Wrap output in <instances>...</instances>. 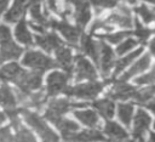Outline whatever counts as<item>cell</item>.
I'll use <instances>...</instances> for the list:
<instances>
[{"label": "cell", "instance_id": "cell-1", "mask_svg": "<svg viewBox=\"0 0 155 142\" xmlns=\"http://www.w3.org/2000/svg\"><path fill=\"white\" fill-rule=\"evenodd\" d=\"M19 113H22L25 123L42 138V142H58L59 138L57 134L53 132V130L44 121V119L39 114L28 109H21Z\"/></svg>", "mask_w": 155, "mask_h": 142}, {"label": "cell", "instance_id": "cell-2", "mask_svg": "<svg viewBox=\"0 0 155 142\" xmlns=\"http://www.w3.org/2000/svg\"><path fill=\"white\" fill-rule=\"evenodd\" d=\"M22 47L13 41L10 28L0 24V63L18 58L22 55Z\"/></svg>", "mask_w": 155, "mask_h": 142}, {"label": "cell", "instance_id": "cell-3", "mask_svg": "<svg viewBox=\"0 0 155 142\" xmlns=\"http://www.w3.org/2000/svg\"><path fill=\"white\" fill-rule=\"evenodd\" d=\"M22 63L25 67L33 68L36 72H45V70H50L53 68H57L58 64L56 61H53L52 58H50L48 56L44 55L40 51H35V50H30L27 51L24 53V57L22 58Z\"/></svg>", "mask_w": 155, "mask_h": 142}, {"label": "cell", "instance_id": "cell-4", "mask_svg": "<svg viewBox=\"0 0 155 142\" xmlns=\"http://www.w3.org/2000/svg\"><path fill=\"white\" fill-rule=\"evenodd\" d=\"M86 106L87 103H73L67 98H54L48 102L47 108L45 110V118L48 119L50 121H53L54 119L63 117V114L67 113L73 107L82 108Z\"/></svg>", "mask_w": 155, "mask_h": 142}, {"label": "cell", "instance_id": "cell-5", "mask_svg": "<svg viewBox=\"0 0 155 142\" xmlns=\"http://www.w3.org/2000/svg\"><path fill=\"white\" fill-rule=\"evenodd\" d=\"M105 86V83H87V84H78L73 87H68L65 90L67 96L76 97L81 100H92L94 98Z\"/></svg>", "mask_w": 155, "mask_h": 142}, {"label": "cell", "instance_id": "cell-6", "mask_svg": "<svg viewBox=\"0 0 155 142\" xmlns=\"http://www.w3.org/2000/svg\"><path fill=\"white\" fill-rule=\"evenodd\" d=\"M41 83H42V75L40 72H36V70L25 72L24 70L15 84L18 91H21L22 93L29 95L39 90L41 87Z\"/></svg>", "mask_w": 155, "mask_h": 142}, {"label": "cell", "instance_id": "cell-7", "mask_svg": "<svg viewBox=\"0 0 155 142\" xmlns=\"http://www.w3.org/2000/svg\"><path fill=\"white\" fill-rule=\"evenodd\" d=\"M69 74L62 72H53L46 79V92L47 96H56L61 92H65L68 89Z\"/></svg>", "mask_w": 155, "mask_h": 142}, {"label": "cell", "instance_id": "cell-8", "mask_svg": "<svg viewBox=\"0 0 155 142\" xmlns=\"http://www.w3.org/2000/svg\"><path fill=\"white\" fill-rule=\"evenodd\" d=\"M65 4L74 7V19L76 27L82 29L91 19V10L87 0H65Z\"/></svg>", "mask_w": 155, "mask_h": 142}, {"label": "cell", "instance_id": "cell-9", "mask_svg": "<svg viewBox=\"0 0 155 142\" xmlns=\"http://www.w3.org/2000/svg\"><path fill=\"white\" fill-rule=\"evenodd\" d=\"M48 24H51L52 28L57 29L63 36L64 39L70 42L71 45H76L78 41L80 40V36H81V29L79 27H75V25H71L69 24L67 21H50Z\"/></svg>", "mask_w": 155, "mask_h": 142}, {"label": "cell", "instance_id": "cell-10", "mask_svg": "<svg viewBox=\"0 0 155 142\" xmlns=\"http://www.w3.org/2000/svg\"><path fill=\"white\" fill-rule=\"evenodd\" d=\"M75 79L76 81L81 80H94L97 78V70L92 66V63L84 56L78 55L75 57Z\"/></svg>", "mask_w": 155, "mask_h": 142}, {"label": "cell", "instance_id": "cell-11", "mask_svg": "<svg viewBox=\"0 0 155 142\" xmlns=\"http://www.w3.org/2000/svg\"><path fill=\"white\" fill-rule=\"evenodd\" d=\"M18 113H19V110H16V109L11 110V112H6V114L11 119L12 127L15 129V132H16L15 142H36L33 132L21 124V120L18 118Z\"/></svg>", "mask_w": 155, "mask_h": 142}, {"label": "cell", "instance_id": "cell-12", "mask_svg": "<svg viewBox=\"0 0 155 142\" xmlns=\"http://www.w3.org/2000/svg\"><path fill=\"white\" fill-rule=\"evenodd\" d=\"M104 22L107 24H109L110 27L117 25V27H121V28H130L132 25L131 12L126 6L120 5L116 11L108 15V17L104 19Z\"/></svg>", "mask_w": 155, "mask_h": 142}, {"label": "cell", "instance_id": "cell-13", "mask_svg": "<svg viewBox=\"0 0 155 142\" xmlns=\"http://www.w3.org/2000/svg\"><path fill=\"white\" fill-rule=\"evenodd\" d=\"M98 64H99L101 70H102L104 76H107L111 72V68L115 66L114 51L104 41H99V61H98Z\"/></svg>", "mask_w": 155, "mask_h": 142}, {"label": "cell", "instance_id": "cell-14", "mask_svg": "<svg viewBox=\"0 0 155 142\" xmlns=\"http://www.w3.org/2000/svg\"><path fill=\"white\" fill-rule=\"evenodd\" d=\"M151 123V118L150 115L143 110V109H138L134 117V124H133V137L136 140H138L139 142H144V134L147 132V130L149 129Z\"/></svg>", "mask_w": 155, "mask_h": 142}, {"label": "cell", "instance_id": "cell-15", "mask_svg": "<svg viewBox=\"0 0 155 142\" xmlns=\"http://www.w3.org/2000/svg\"><path fill=\"white\" fill-rule=\"evenodd\" d=\"M34 40H35L36 45H39L46 52L56 51L58 47L64 45L58 35H56L54 33H47V32H45L42 34H36L34 36Z\"/></svg>", "mask_w": 155, "mask_h": 142}, {"label": "cell", "instance_id": "cell-16", "mask_svg": "<svg viewBox=\"0 0 155 142\" xmlns=\"http://www.w3.org/2000/svg\"><path fill=\"white\" fill-rule=\"evenodd\" d=\"M136 89L128 84H126L125 81H119L116 84H114V86L109 90V92L107 93L108 98L113 100H128V98H133L136 95Z\"/></svg>", "mask_w": 155, "mask_h": 142}, {"label": "cell", "instance_id": "cell-17", "mask_svg": "<svg viewBox=\"0 0 155 142\" xmlns=\"http://www.w3.org/2000/svg\"><path fill=\"white\" fill-rule=\"evenodd\" d=\"M80 49L85 55H88L94 63L98 64L99 61V41L93 40L90 35L81 34L80 36Z\"/></svg>", "mask_w": 155, "mask_h": 142}, {"label": "cell", "instance_id": "cell-18", "mask_svg": "<svg viewBox=\"0 0 155 142\" xmlns=\"http://www.w3.org/2000/svg\"><path fill=\"white\" fill-rule=\"evenodd\" d=\"M151 63V57H150V53H145L143 57H140V59H138L136 63H133L131 66V68L125 72L121 78H120V81H126L128 79H131L132 76H134L136 74H140L142 72H144L145 69L149 68Z\"/></svg>", "mask_w": 155, "mask_h": 142}, {"label": "cell", "instance_id": "cell-19", "mask_svg": "<svg viewBox=\"0 0 155 142\" xmlns=\"http://www.w3.org/2000/svg\"><path fill=\"white\" fill-rule=\"evenodd\" d=\"M16 104H17V98L12 89L7 84H2L0 86V106L6 112H11L16 109Z\"/></svg>", "mask_w": 155, "mask_h": 142}, {"label": "cell", "instance_id": "cell-20", "mask_svg": "<svg viewBox=\"0 0 155 142\" xmlns=\"http://www.w3.org/2000/svg\"><path fill=\"white\" fill-rule=\"evenodd\" d=\"M56 62L58 64V67H62L68 74L71 73L73 69V55L69 47L62 45L61 47H58L56 50Z\"/></svg>", "mask_w": 155, "mask_h": 142}, {"label": "cell", "instance_id": "cell-21", "mask_svg": "<svg viewBox=\"0 0 155 142\" xmlns=\"http://www.w3.org/2000/svg\"><path fill=\"white\" fill-rule=\"evenodd\" d=\"M99 141H104V136L102 132L97 130H84L80 132H75L67 140V142H99Z\"/></svg>", "mask_w": 155, "mask_h": 142}, {"label": "cell", "instance_id": "cell-22", "mask_svg": "<svg viewBox=\"0 0 155 142\" xmlns=\"http://www.w3.org/2000/svg\"><path fill=\"white\" fill-rule=\"evenodd\" d=\"M52 123H53V124L57 126V129L62 132V136H63V138H64L65 141H67L71 135H74L75 132H78L79 129H80V126H79L76 123H74L73 120H69V119H67V118H63V117H59V118L54 119Z\"/></svg>", "mask_w": 155, "mask_h": 142}, {"label": "cell", "instance_id": "cell-23", "mask_svg": "<svg viewBox=\"0 0 155 142\" xmlns=\"http://www.w3.org/2000/svg\"><path fill=\"white\" fill-rule=\"evenodd\" d=\"M24 70L22 69V67L16 63V62H11L8 64H5L0 68V79H2L4 81H12L16 83L17 79L21 76V74Z\"/></svg>", "mask_w": 155, "mask_h": 142}, {"label": "cell", "instance_id": "cell-24", "mask_svg": "<svg viewBox=\"0 0 155 142\" xmlns=\"http://www.w3.org/2000/svg\"><path fill=\"white\" fill-rule=\"evenodd\" d=\"M25 5H27V0H15L10 11L4 16L5 22L15 23L19 18H22L24 12H25Z\"/></svg>", "mask_w": 155, "mask_h": 142}, {"label": "cell", "instance_id": "cell-25", "mask_svg": "<svg viewBox=\"0 0 155 142\" xmlns=\"http://www.w3.org/2000/svg\"><path fill=\"white\" fill-rule=\"evenodd\" d=\"M15 36L21 44H23L25 46L33 45L34 40H33V36H31V34L27 27V22L24 18H21L19 22L17 23L16 29H15Z\"/></svg>", "mask_w": 155, "mask_h": 142}, {"label": "cell", "instance_id": "cell-26", "mask_svg": "<svg viewBox=\"0 0 155 142\" xmlns=\"http://www.w3.org/2000/svg\"><path fill=\"white\" fill-rule=\"evenodd\" d=\"M74 115L86 126L94 127L99 123V118L94 110L91 109H76L74 110Z\"/></svg>", "mask_w": 155, "mask_h": 142}, {"label": "cell", "instance_id": "cell-27", "mask_svg": "<svg viewBox=\"0 0 155 142\" xmlns=\"http://www.w3.org/2000/svg\"><path fill=\"white\" fill-rule=\"evenodd\" d=\"M104 132H105V135H108L114 141H125V140H127V132L115 121L108 120L107 124H105V127H104Z\"/></svg>", "mask_w": 155, "mask_h": 142}, {"label": "cell", "instance_id": "cell-28", "mask_svg": "<svg viewBox=\"0 0 155 142\" xmlns=\"http://www.w3.org/2000/svg\"><path fill=\"white\" fill-rule=\"evenodd\" d=\"M41 0H29V10H30V16L33 18V21L36 24H40L42 27H48V22L46 19V17L42 15L41 12V5H40Z\"/></svg>", "mask_w": 155, "mask_h": 142}, {"label": "cell", "instance_id": "cell-29", "mask_svg": "<svg viewBox=\"0 0 155 142\" xmlns=\"http://www.w3.org/2000/svg\"><path fill=\"white\" fill-rule=\"evenodd\" d=\"M93 106L97 108V110L101 113V115L104 117L105 119H110L114 115L115 106H114V102L109 98H103V100L94 101Z\"/></svg>", "mask_w": 155, "mask_h": 142}, {"label": "cell", "instance_id": "cell-30", "mask_svg": "<svg viewBox=\"0 0 155 142\" xmlns=\"http://www.w3.org/2000/svg\"><path fill=\"white\" fill-rule=\"evenodd\" d=\"M142 52H143V47H139V49L134 50L133 52H131V53H128V55L121 57L117 62H115V70H114L115 74H119L120 72H122V70H124L127 66H130V64L133 62V59L137 58Z\"/></svg>", "mask_w": 155, "mask_h": 142}, {"label": "cell", "instance_id": "cell-31", "mask_svg": "<svg viewBox=\"0 0 155 142\" xmlns=\"http://www.w3.org/2000/svg\"><path fill=\"white\" fill-rule=\"evenodd\" d=\"M132 115H133V104L132 103H121L117 107V117L125 126L131 125Z\"/></svg>", "mask_w": 155, "mask_h": 142}, {"label": "cell", "instance_id": "cell-32", "mask_svg": "<svg viewBox=\"0 0 155 142\" xmlns=\"http://www.w3.org/2000/svg\"><path fill=\"white\" fill-rule=\"evenodd\" d=\"M154 95H155V84H154V85H149L148 87L137 90V91H136V95H134V97H133V100H134L138 104H145Z\"/></svg>", "mask_w": 155, "mask_h": 142}, {"label": "cell", "instance_id": "cell-33", "mask_svg": "<svg viewBox=\"0 0 155 142\" xmlns=\"http://www.w3.org/2000/svg\"><path fill=\"white\" fill-rule=\"evenodd\" d=\"M134 24H136L134 35L139 39V41L145 42V41H147V39L153 34V30H151V29H149V28H145L144 25H142V24L139 23V21H138V19H136V21H134Z\"/></svg>", "mask_w": 155, "mask_h": 142}, {"label": "cell", "instance_id": "cell-34", "mask_svg": "<svg viewBox=\"0 0 155 142\" xmlns=\"http://www.w3.org/2000/svg\"><path fill=\"white\" fill-rule=\"evenodd\" d=\"M136 12L140 16V18H142L145 23H150V22H153V21L155 19L154 12H153L150 8H148V6H145V5H140V6L136 7Z\"/></svg>", "mask_w": 155, "mask_h": 142}, {"label": "cell", "instance_id": "cell-35", "mask_svg": "<svg viewBox=\"0 0 155 142\" xmlns=\"http://www.w3.org/2000/svg\"><path fill=\"white\" fill-rule=\"evenodd\" d=\"M131 32H116V33H105L103 35H98V36H103L107 41L111 42V44H119L124 38H126L127 35H130Z\"/></svg>", "mask_w": 155, "mask_h": 142}, {"label": "cell", "instance_id": "cell-36", "mask_svg": "<svg viewBox=\"0 0 155 142\" xmlns=\"http://www.w3.org/2000/svg\"><path fill=\"white\" fill-rule=\"evenodd\" d=\"M136 45H137V40H136V39H132V38H128V39L121 41V42L117 45V47H116V53L120 55V56H121V55H125V53L128 52L131 49H133Z\"/></svg>", "mask_w": 155, "mask_h": 142}, {"label": "cell", "instance_id": "cell-37", "mask_svg": "<svg viewBox=\"0 0 155 142\" xmlns=\"http://www.w3.org/2000/svg\"><path fill=\"white\" fill-rule=\"evenodd\" d=\"M97 10L102 8H113L119 5L120 0H88Z\"/></svg>", "mask_w": 155, "mask_h": 142}, {"label": "cell", "instance_id": "cell-38", "mask_svg": "<svg viewBox=\"0 0 155 142\" xmlns=\"http://www.w3.org/2000/svg\"><path fill=\"white\" fill-rule=\"evenodd\" d=\"M136 84L138 85H154L155 84V66L151 68V70L147 74H143L142 76L136 79Z\"/></svg>", "mask_w": 155, "mask_h": 142}, {"label": "cell", "instance_id": "cell-39", "mask_svg": "<svg viewBox=\"0 0 155 142\" xmlns=\"http://www.w3.org/2000/svg\"><path fill=\"white\" fill-rule=\"evenodd\" d=\"M0 142H15L13 135L8 126L0 129Z\"/></svg>", "mask_w": 155, "mask_h": 142}, {"label": "cell", "instance_id": "cell-40", "mask_svg": "<svg viewBox=\"0 0 155 142\" xmlns=\"http://www.w3.org/2000/svg\"><path fill=\"white\" fill-rule=\"evenodd\" d=\"M46 4H47V6H48V7H50L52 11L58 12V6H57L56 0H46Z\"/></svg>", "mask_w": 155, "mask_h": 142}, {"label": "cell", "instance_id": "cell-41", "mask_svg": "<svg viewBox=\"0 0 155 142\" xmlns=\"http://www.w3.org/2000/svg\"><path fill=\"white\" fill-rule=\"evenodd\" d=\"M145 106H147L148 109H150L153 113H155V97L151 98V100H149V101L145 103Z\"/></svg>", "mask_w": 155, "mask_h": 142}, {"label": "cell", "instance_id": "cell-42", "mask_svg": "<svg viewBox=\"0 0 155 142\" xmlns=\"http://www.w3.org/2000/svg\"><path fill=\"white\" fill-rule=\"evenodd\" d=\"M8 1L10 0H0V15L6 10V7L8 5Z\"/></svg>", "mask_w": 155, "mask_h": 142}, {"label": "cell", "instance_id": "cell-43", "mask_svg": "<svg viewBox=\"0 0 155 142\" xmlns=\"http://www.w3.org/2000/svg\"><path fill=\"white\" fill-rule=\"evenodd\" d=\"M150 51H151V53L155 56V38L150 41Z\"/></svg>", "mask_w": 155, "mask_h": 142}, {"label": "cell", "instance_id": "cell-44", "mask_svg": "<svg viewBox=\"0 0 155 142\" xmlns=\"http://www.w3.org/2000/svg\"><path fill=\"white\" fill-rule=\"evenodd\" d=\"M149 142H155V132H150V135H149Z\"/></svg>", "mask_w": 155, "mask_h": 142}, {"label": "cell", "instance_id": "cell-45", "mask_svg": "<svg viewBox=\"0 0 155 142\" xmlns=\"http://www.w3.org/2000/svg\"><path fill=\"white\" fill-rule=\"evenodd\" d=\"M4 120H5V115H4L2 113H0V124H1Z\"/></svg>", "mask_w": 155, "mask_h": 142}, {"label": "cell", "instance_id": "cell-46", "mask_svg": "<svg viewBox=\"0 0 155 142\" xmlns=\"http://www.w3.org/2000/svg\"><path fill=\"white\" fill-rule=\"evenodd\" d=\"M143 1H147V2H150V4H155V0H143Z\"/></svg>", "mask_w": 155, "mask_h": 142}, {"label": "cell", "instance_id": "cell-47", "mask_svg": "<svg viewBox=\"0 0 155 142\" xmlns=\"http://www.w3.org/2000/svg\"><path fill=\"white\" fill-rule=\"evenodd\" d=\"M127 1H128L130 4H136V1H137V0H127Z\"/></svg>", "mask_w": 155, "mask_h": 142}, {"label": "cell", "instance_id": "cell-48", "mask_svg": "<svg viewBox=\"0 0 155 142\" xmlns=\"http://www.w3.org/2000/svg\"><path fill=\"white\" fill-rule=\"evenodd\" d=\"M154 127H155V123H154Z\"/></svg>", "mask_w": 155, "mask_h": 142}]
</instances>
